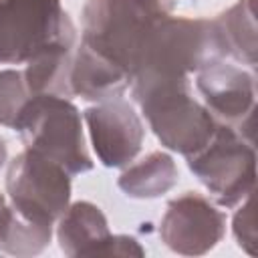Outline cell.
I'll return each mask as SVG.
<instances>
[{
  "label": "cell",
  "instance_id": "obj_1",
  "mask_svg": "<svg viewBox=\"0 0 258 258\" xmlns=\"http://www.w3.org/2000/svg\"><path fill=\"white\" fill-rule=\"evenodd\" d=\"M131 87L135 103L167 149L189 157L216 133L218 121L206 105L191 97L187 79L137 75Z\"/></svg>",
  "mask_w": 258,
  "mask_h": 258
},
{
  "label": "cell",
  "instance_id": "obj_2",
  "mask_svg": "<svg viewBox=\"0 0 258 258\" xmlns=\"http://www.w3.org/2000/svg\"><path fill=\"white\" fill-rule=\"evenodd\" d=\"M12 129L18 131L28 151L58 163L71 175L93 169V159L85 147L81 113L71 99L32 95L20 109Z\"/></svg>",
  "mask_w": 258,
  "mask_h": 258
},
{
  "label": "cell",
  "instance_id": "obj_3",
  "mask_svg": "<svg viewBox=\"0 0 258 258\" xmlns=\"http://www.w3.org/2000/svg\"><path fill=\"white\" fill-rule=\"evenodd\" d=\"M224 58L226 54L214 20L167 16L153 26L135 77L187 79L189 73H198Z\"/></svg>",
  "mask_w": 258,
  "mask_h": 258
},
{
  "label": "cell",
  "instance_id": "obj_4",
  "mask_svg": "<svg viewBox=\"0 0 258 258\" xmlns=\"http://www.w3.org/2000/svg\"><path fill=\"white\" fill-rule=\"evenodd\" d=\"M83 44L121 67L133 81L145 42L159 22L135 0H87L83 6Z\"/></svg>",
  "mask_w": 258,
  "mask_h": 258
},
{
  "label": "cell",
  "instance_id": "obj_5",
  "mask_svg": "<svg viewBox=\"0 0 258 258\" xmlns=\"http://www.w3.org/2000/svg\"><path fill=\"white\" fill-rule=\"evenodd\" d=\"M187 165L218 206L234 208L254 191L256 153L252 141L230 125L218 123L212 139L187 157Z\"/></svg>",
  "mask_w": 258,
  "mask_h": 258
},
{
  "label": "cell",
  "instance_id": "obj_6",
  "mask_svg": "<svg viewBox=\"0 0 258 258\" xmlns=\"http://www.w3.org/2000/svg\"><path fill=\"white\" fill-rule=\"evenodd\" d=\"M10 206L28 222L52 226L69 208L71 173L58 163L24 149L6 171Z\"/></svg>",
  "mask_w": 258,
  "mask_h": 258
},
{
  "label": "cell",
  "instance_id": "obj_7",
  "mask_svg": "<svg viewBox=\"0 0 258 258\" xmlns=\"http://www.w3.org/2000/svg\"><path fill=\"white\" fill-rule=\"evenodd\" d=\"M69 26L60 0H0V64L26 62Z\"/></svg>",
  "mask_w": 258,
  "mask_h": 258
},
{
  "label": "cell",
  "instance_id": "obj_8",
  "mask_svg": "<svg viewBox=\"0 0 258 258\" xmlns=\"http://www.w3.org/2000/svg\"><path fill=\"white\" fill-rule=\"evenodd\" d=\"M226 232V216L200 194H183L167 204L159 224L161 242L183 256L210 252Z\"/></svg>",
  "mask_w": 258,
  "mask_h": 258
},
{
  "label": "cell",
  "instance_id": "obj_9",
  "mask_svg": "<svg viewBox=\"0 0 258 258\" xmlns=\"http://www.w3.org/2000/svg\"><path fill=\"white\" fill-rule=\"evenodd\" d=\"M85 121L93 149L105 167H125L139 153L145 129L139 115L121 97L89 107Z\"/></svg>",
  "mask_w": 258,
  "mask_h": 258
},
{
  "label": "cell",
  "instance_id": "obj_10",
  "mask_svg": "<svg viewBox=\"0 0 258 258\" xmlns=\"http://www.w3.org/2000/svg\"><path fill=\"white\" fill-rule=\"evenodd\" d=\"M196 87L218 123L230 125L238 133L250 127L256 89L254 77L248 71L218 60L198 71Z\"/></svg>",
  "mask_w": 258,
  "mask_h": 258
},
{
  "label": "cell",
  "instance_id": "obj_11",
  "mask_svg": "<svg viewBox=\"0 0 258 258\" xmlns=\"http://www.w3.org/2000/svg\"><path fill=\"white\" fill-rule=\"evenodd\" d=\"M75 24L69 26L60 36L38 48L24 69V81L30 95H56L71 99V69L75 56Z\"/></svg>",
  "mask_w": 258,
  "mask_h": 258
},
{
  "label": "cell",
  "instance_id": "obj_12",
  "mask_svg": "<svg viewBox=\"0 0 258 258\" xmlns=\"http://www.w3.org/2000/svg\"><path fill=\"white\" fill-rule=\"evenodd\" d=\"M131 85V77L93 48L81 42L73 56L71 69V91L73 95L87 101H109L119 99Z\"/></svg>",
  "mask_w": 258,
  "mask_h": 258
},
{
  "label": "cell",
  "instance_id": "obj_13",
  "mask_svg": "<svg viewBox=\"0 0 258 258\" xmlns=\"http://www.w3.org/2000/svg\"><path fill=\"white\" fill-rule=\"evenodd\" d=\"M111 232L105 214L91 202H75L58 218L56 238L64 256H101Z\"/></svg>",
  "mask_w": 258,
  "mask_h": 258
},
{
  "label": "cell",
  "instance_id": "obj_14",
  "mask_svg": "<svg viewBox=\"0 0 258 258\" xmlns=\"http://www.w3.org/2000/svg\"><path fill=\"white\" fill-rule=\"evenodd\" d=\"M179 171L171 155L153 151L119 175V187L135 200H153L167 194L177 183Z\"/></svg>",
  "mask_w": 258,
  "mask_h": 258
},
{
  "label": "cell",
  "instance_id": "obj_15",
  "mask_svg": "<svg viewBox=\"0 0 258 258\" xmlns=\"http://www.w3.org/2000/svg\"><path fill=\"white\" fill-rule=\"evenodd\" d=\"M226 56L242 64H256V18L252 0H238L214 18Z\"/></svg>",
  "mask_w": 258,
  "mask_h": 258
},
{
  "label": "cell",
  "instance_id": "obj_16",
  "mask_svg": "<svg viewBox=\"0 0 258 258\" xmlns=\"http://www.w3.org/2000/svg\"><path fill=\"white\" fill-rule=\"evenodd\" d=\"M52 226L28 222L16 214L12 206H4L0 214V252L12 256H34L48 246Z\"/></svg>",
  "mask_w": 258,
  "mask_h": 258
},
{
  "label": "cell",
  "instance_id": "obj_17",
  "mask_svg": "<svg viewBox=\"0 0 258 258\" xmlns=\"http://www.w3.org/2000/svg\"><path fill=\"white\" fill-rule=\"evenodd\" d=\"M30 97L24 73L14 69L0 71V125L14 127L20 109Z\"/></svg>",
  "mask_w": 258,
  "mask_h": 258
},
{
  "label": "cell",
  "instance_id": "obj_18",
  "mask_svg": "<svg viewBox=\"0 0 258 258\" xmlns=\"http://www.w3.org/2000/svg\"><path fill=\"white\" fill-rule=\"evenodd\" d=\"M234 234L238 244L248 252L254 254V242H256V230H254V210H252V194L244 198V206L234 216Z\"/></svg>",
  "mask_w": 258,
  "mask_h": 258
},
{
  "label": "cell",
  "instance_id": "obj_19",
  "mask_svg": "<svg viewBox=\"0 0 258 258\" xmlns=\"http://www.w3.org/2000/svg\"><path fill=\"white\" fill-rule=\"evenodd\" d=\"M151 18L155 20H163L167 16H171L177 0H135Z\"/></svg>",
  "mask_w": 258,
  "mask_h": 258
},
{
  "label": "cell",
  "instance_id": "obj_20",
  "mask_svg": "<svg viewBox=\"0 0 258 258\" xmlns=\"http://www.w3.org/2000/svg\"><path fill=\"white\" fill-rule=\"evenodd\" d=\"M6 157H8V151H6V143H4V139L0 137V169L4 167V163H6Z\"/></svg>",
  "mask_w": 258,
  "mask_h": 258
},
{
  "label": "cell",
  "instance_id": "obj_21",
  "mask_svg": "<svg viewBox=\"0 0 258 258\" xmlns=\"http://www.w3.org/2000/svg\"><path fill=\"white\" fill-rule=\"evenodd\" d=\"M4 206H6V200L0 196V214H2V210H4Z\"/></svg>",
  "mask_w": 258,
  "mask_h": 258
}]
</instances>
